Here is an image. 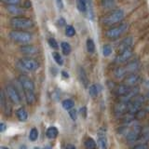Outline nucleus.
<instances>
[{
	"label": "nucleus",
	"mask_w": 149,
	"mask_h": 149,
	"mask_svg": "<svg viewBox=\"0 0 149 149\" xmlns=\"http://www.w3.org/2000/svg\"><path fill=\"white\" fill-rule=\"evenodd\" d=\"M9 37L10 39L16 43L20 44L22 46L28 45L33 40L32 34L28 32L21 31V30H13L9 33Z\"/></svg>",
	"instance_id": "1"
},
{
	"label": "nucleus",
	"mask_w": 149,
	"mask_h": 149,
	"mask_svg": "<svg viewBox=\"0 0 149 149\" xmlns=\"http://www.w3.org/2000/svg\"><path fill=\"white\" fill-rule=\"evenodd\" d=\"M139 68V63L138 62H130L127 63L124 66L118 67L115 70V77L116 78H121L124 77H127L130 74H134Z\"/></svg>",
	"instance_id": "2"
},
{
	"label": "nucleus",
	"mask_w": 149,
	"mask_h": 149,
	"mask_svg": "<svg viewBox=\"0 0 149 149\" xmlns=\"http://www.w3.org/2000/svg\"><path fill=\"white\" fill-rule=\"evenodd\" d=\"M10 25L15 30H27L34 26L32 20L24 17H14L10 20Z\"/></svg>",
	"instance_id": "3"
},
{
	"label": "nucleus",
	"mask_w": 149,
	"mask_h": 149,
	"mask_svg": "<svg viewBox=\"0 0 149 149\" xmlns=\"http://www.w3.org/2000/svg\"><path fill=\"white\" fill-rule=\"evenodd\" d=\"M124 18V11L122 9H115V10L111 11L107 15H105L102 19V22L105 25H113L116 23H118L123 20Z\"/></svg>",
	"instance_id": "4"
},
{
	"label": "nucleus",
	"mask_w": 149,
	"mask_h": 149,
	"mask_svg": "<svg viewBox=\"0 0 149 149\" xmlns=\"http://www.w3.org/2000/svg\"><path fill=\"white\" fill-rule=\"evenodd\" d=\"M143 104H144V97L138 94L136 97H134L133 99L130 102L128 114L132 116H136L138 114V112L142 109Z\"/></svg>",
	"instance_id": "5"
},
{
	"label": "nucleus",
	"mask_w": 149,
	"mask_h": 149,
	"mask_svg": "<svg viewBox=\"0 0 149 149\" xmlns=\"http://www.w3.org/2000/svg\"><path fill=\"white\" fill-rule=\"evenodd\" d=\"M128 28H129L128 23H121L118 26L110 28L109 30H107L106 36L110 39H116L122 36L128 30Z\"/></svg>",
	"instance_id": "6"
},
{
	"label": "nucleus",
	"mask_w": 149,
	"mask_h": 149,
	"mask_svg": "<svg viewBox=\"0 0 149 149\" xmlns=\"http://www.w3.org/2000/svg\"><path fill=\"white\" fill-rule=\"evenodd\" d=\"M19 66L22 69H24L26 71L33 72L38 69L39 63L37 61L32 58H22L19 61Z\"/></svg>",
	"instance_id": "7"
},
{
	"label": "nucleus",
	"mask_w": 149,
	"mask_h": 149,
	"mask_svg": "<svg viewBox=\"0 0 149 149\" xmlns=\"http://www.w3.org/2000/svg\"><path fill=\"white\" fill-rule=\"evenodd\" d=\"M122 130H125V136L128 141H136L137 139H139L142 132V128L137 124L132 125V127L123 128Z\"/></svg>",
	"instance_id": "8"
},
{
	"label": "nucleus",
	"mask_w": 149,
	"mask_h": 149,
	"mask_svg": "<svg viewBox=\"0 0 149 149\" xmlns=\"http://www.w3.org/2000/svg\"><path fill=\"white\" fill-rule=\"evenodd\" d=\"M77 9L80 12L87 13L88 18H91L93 16L92 13V5L91 0H77Z\"/></svg>",
	"instance_id": "9"
},
{
	"label": "nucleus",
	"mask_w": 149,
	"mask_h": 149,
	"mask_svg": "<svg viewBox=\"0 0 149 149\" xmlns=\"http://www.w3.org/2000/svg\"><path fill=\"white\" fill-rule=\"evenodd\" d=\"M6 93L10 100L14 104H20L21 102V96L16 91V88L11 85H8L6 87Z\"/></svg>",
	"instance_id": "10"
},
{
	"label": "nucleus",
	"mask_w": 149,
	"mask_h": 149,
	"mask_svg": "<svg viewBox=\"0 0 149 149\" xmlns=\"http://www.w3.org/2000/svg\"><path fill=\"white\" fill-rule=\"evenodd\" d=\"M129 104L130 102L120 101L116 104L114 107V113L116 116H121L125 115L126 113H128L129 110Z\"/></svg>",
	"instance_id": "11"
},
{
	"label": "nucleus",
	"mask_w": 149,
	"mask_h": 149,
	"mask_svg": "<svg viewBox=\"0 0 149 149\" xmlns=\"http://www.w3.org/2000/svg\"><path fill=\"white\" fill-rule=\"evenodd\" d=\"M19 82H20L21 86L22 87L24 91H35V84L28 77L21 76L20 77H19Z\"/></svg>",
	"instance_id": "12"
},
{
	"label": "nucleus",
	"mask_w": 149,
	"mask_h": 149,
	"mask_svg": "<svg viewBox=\"0 0 149 149\" xmlns=\"http://www.w3.org/2000/svg\"><path fill=\"white\" fill-rule=\"evenodd\" d=\"M140 81H141V77H140L138 74H130L129 76L125 77L123 84H125V85H127L130 88H133V87H136V85Z\"/></svg>",
	"instance_id": "13"
},
{
	"label": "nucleus",
	"mask_w": 149,
	"mask_h": 149,
	"mask_svg": "<svg viewBox=\"0 0 149 149\" xmlns=\"http://www.w3.org/2000/svg\"><path fill=\"white\" fill-rule=\"evenodd\" d=\"M132 49H127L123 51V52H120L118 53V55L116 56V58L115 59V63H123L128 62V61L132 58Z\"/></svg>",
	"instance_id": "14"
},
{
	"label": "nucleus",
	"mask_w": 149,
	"mask_h": 149,
	"mask_svg": "<svg viewBox=\"0 0 149 149\" xmlns=\"http://www.w3.org/2000/svg\"><path fill=\"white\" fill-rule=\"evenodd\" d=\"M20 51L24 55L32 56V55H35L37 53V49L32 45H23L21 47Z\"/></svg>",
	"instance_id": "15"
},
{
	"label": "nucleus",
	"mask_w": 149,
	"mask_h": 149,
	"mask_svg": "<svg viewBox=\"0 0 149 149\" xmlns=\"http://www.w3.org/2000/svg\"><path fill=\"white\" fill-rule=\"evenodd\" d=\"M7 11L8 13H10L13 16H21L24 13V10L22 9V8L19 7L18 5H12V6H7Z\"/></svg>",
	"instance_id": "16"
},
{
	"label": "nucleus",
	"mask_w": 149,
	"mask_h": 149,
	"mask_svg": "<svg viewBox=\"0 0 149 149\" xmlns=\"http://www.w3.org/2000/svg\"><path fill=\"white\" fill-rule=\"evenodd\" d=\"M98 141L102 149H107V139H106V133L105 130L101 129L98 132Z\"/></svg>",
	"instance_id": "17"
},
{
	"label": "nucleus",
	"mask_w": 149,
	"mask_h": 149,
	"mask_svg": "<svg viewBox=\"0 0 149 149\" xmlns=\"http://www.w3.org/2000/svg\"><path fill=\"white\" fill-rule=\"evenodd\" d=\"M132 90V88L127 86V85H125V84H121V85H118V86H116V88L114 90V92L116 93L118 96H120V97H122L124 95H126L127 93Z\"/></svg>",
	"instance_id": "18"
},
{
	"label": "nucleus",
	"mask_w": 149,
	"mask_h": 149,
	"mask_svg": "<svg viewBox=\"0 0 149 149\" xmlns=\"http://www.w3.org/2000/svg\"><path fill=\"white\" fill-rule=\"evenodd\" d=\"M132 45V37H127L123 41H121L120 45L118 46V52H123V51L130 49Z\"/></svg>",
	"instance_id": "19"
},
{
	"label": "nucleus",
	"mask_w": 149,
	"mask_h": 149,
	"mask_svg": "<svg viewBox=\"0 0 149 149\" xmlns=\"http://www.w3.org/2000/svg\"><path fill=\"white\" fill-rule=\"evenodd\" d=\"M1 104H2V107H3V110L5 112V114L9 116L11 113V110H10V106L8 105V102L6 100V97H5V93L4 91L1 92Z\"/></svg>",
	"instance_id": "20"
},
{
	"label": "nucleus",
	"mask_w": 149,
	"mask_h": 149,
	"mask_svg": "<svg viewBox=\"0 0 149 149\" xmlns=\"http://www.w3.org/2000/svg\"><path fill=\"white\" fill-rule=\"evenodd\" d=\"M100 91H101V86L98 85V84H93V85H91L90 88H88V93H90V95L92 97L98 96Z\"/></svg>",
	"instance_id": "21"
},
{
	"label": "nucleus",
	"mask_w": 149,
	"mask_h": 149,
	"mask_svg": "<svg viewBox=\"0 0 149 149\" xmlns=\"http://www.w3.org/2000/svg\"><path fill=\"white\" fill-rule=\"evenodd\" d=\"M24 95H25V99L29 104H33L36 102V95L34 91H24Z\"/></svg>",
	"instance_id": "22"
},
{
	"label": "nucleus",
	"mask_w": 149,
	"mask_h": 149,
	"mask_svg": "<svg viewBox=\"0 0 149 149\" xmlns=\"http://www.w3.org/2000/svg\"><path fill=\"white\" fill-rule=\"evenodd\" d=\"M139 140L142 143L148 141V140H149V128L146 127V128L142 129V132H141V134H140Z\"/></svg>",
	"instance_id": "23"
},
{
	"label": "nucleus",
	"mask_w": 149,
	"mask_h": 149,
	"mask_svg": "<svg viewBox=\"0 0 149 149\" xmlns=\"http://www.w3.org/2000/svg\"><path fill=\"white\" fill-rule=\"evenodd\" d=\"M17 116H18L19 120L25 121L28 118V113L24 108H20L17 110Z\"/></svg>",
	"instance_id": "24"
},
{
	"label": "nucleus",
	"mask_w": 149,
	"mask_h": 149,
	"mask_svg": "<svg viewBox=\"0 0 149 149\" xmlns=\"http://www.w3.org/2000/svg\"><path fill=\"white\" fill-rule=\"evenodd\" d=\"M58 135V130L55 127H49L47 130V136L49 139H54L57 137Z\"/></svg>",
	"instance_id": "25"
},
{
	"label": "nucleus",
	"mask_w": 149,
	"mask_h": 149,
	"mask_svg": "<svg viewBox=\"0 0 149 149\" xmlns=\"http://www.w3.org/2000/svg\"><path fill=\"white\" fill-rule=\"evenodd\" d=\"M78 74H79V78H80L82 84L85 87H87L88 86V77H87V74H86L85 71H84L82 68H79Z\"/></svg>",
	"instance_id": "26"
},
{
	"label": "nucleus",
	"mask_w": 149,
	"mask_h": 149,
	"mask_svg": "<svg viewBox=\"0 0 149 149\" xmlns=\"http://www.w3.org/2000/svg\"><path fill=\"white\" fill-rule=\"evenodd\" d=\"M61 48H62V50H63V53L64 55H69L71 53V46H70L69 43L67 42H62V44H61Z\"/></svg>",
	"instance_id": "27"
},
{
	"label": "nucleus",
	"mask_w": 149,
	"mask_h": 149,
	"mask_svg": "<svg viewBox=\"0 0 149 149\" xmlns=\"http://www.w3.org/2000/svg\"><path fill=\"white\" fill-rule=\"evenodd\" d=\"M86 45H87V50L88 52L90 53H93L95 51V44L93 40L91 38H88L87 42H86Z\"/></svg>",
	"instance_id": "28"
},
{
	"label": "nucleus",
	"mask_w": 149,
	"mask_h": 149,
	"mask_svg": "<svg viewBox=\"0 0 149 149\" xmlns=\"http://www.w3.org/2000/svg\"><path fill=\"white\" fill-rule=\"evenodd\" d=\"M84 144L86 149H96V143L92 138H88Z\"/></svg>",
	"instance_id": "29"
},
{
	"label": "nucleus",
	"mask_w": 149,
	"mask_h": 149,
	"mask_svg": "<svg viewBox=\"0 0 149 149\" xmlns=\"http://www.w3.org/2000/svg\"><path fill=\"white\" fill-rule=\"evenodd\" d=\"M37 137H38V130H37V129H36V128H33L30 130V133H29V139H30V141H32V142L36 141Z\"/></svg>",
	"instance_id": "30"
},
{
	"label": "nucleus",
	"mask_w": 149,
	"mask_h": 149,
	"mask_svg": "<svg viewBox=\"0 0 149 149\" xmlns=\"http://www.w3.org/2000/svg\"><path fill=\"white\" fill-rule=\"evenodd\" d=\"M65 35L69 37H72L76 35V30H74V28L71 25H67L66 28H65Z\"/></svg>",
	"instance_id": "31"
},
{
	"label": "nucleus",
	"mask_w": 149,
	"mask_h": 149,
	"mask_svg": "<svg viewBox=\"0 0 149 149\" xmlns=\"http://www.w3.org/2000/svg\"><path fill=\"white\" fill-rule=\"evenodd\" d=\"M63 107L65 110H70L74 107V102L72 100H64L63 102Z\"/></svg>",
	"instance_id": "32"
},
{
	"label": "nucleus",
	"mask_w": 149,
	"mask_h": 149,
	"mask_svg": "<svg viewBox=\"0 0 149 149\" xmlns=\"http://www.w3.org/2000/svg\"><path fill=\"white\" fill-rule=\"evenodd\" d=\"M52 57H53L55 62L57 63L59 65H63V59L62 56H61L60 53H58V52H53L52 53Z\"/></svg>",
	"instance_id": "33"
},
{
	"label": "nucleus",
	"mask_w": 149,
	"mask_h": 149,
	"mask_svg": "<svg viewBox=\"0 0 149 149\" xmlns=\"http://www.w3.org/2000/svg\"><path fill=\"white\" fill-rule=\"evenodd\" d=\"M102 6L105 8H112L115 6V0H102Z\"/></svg>",
	"instance_id": "34"
},
{
	"label": "nucleus",
	"mask_w": 149,
	"mask_h": 149,
	"mask_svg": "<svg viewBox=\"0 0 149 149\" xmlns=\"http://www.w3.org/2000/svg\"><path fill=\"white\" fill-rule=\"evenodd\" d=\"M112 53V47L110 45H104L102 48V54L104 56H109Z\"/></svg>",
	"instance_id": "35"
},
{
	"label": "nucleus",
	"mask_w": 149,
	"mask_h": 149,
	"mask_svg": "<svg viewBox=\"0 0 149 149\" xmlns=\"http://www.w3.org/2000/svg\"><path fill=\"white\" fill-rule=\"evenodd\" d=\"M2 2L7 6H12V5H19L21 3V0H2Z\"/></svg>",
	"instance_id": "36"
},
{
	"label": "nucleus",
	"mask_w": 149,
	"mask_h": 149,
	"mask_svg": "<svg viewBox=\"0 0 149 149\" xmlns=\"http://www.w3.org/2000/svg\"><path fill=\"white\" fill-rule=\"evenodd\" d=\"M48 43H49V45L51 47V48H53V49H58V48H59L57 41H56V40L53 38V37H50V38H49Z\"/></svg>",
	"instance_id": "37"
},
{
	"label": "nucleus",
	"mask_w": 149,
	"mask_h": 149,
	"mask_svg": "<svg viewBox=\"0 0 149 149\" xmlns=\"http://www.w3.org/2000/svg\"><path fill=\"white\" fill-rule=\"evenodd\" d=\"M69 116H70V118H71L73 120H76L77 118V110L76 109H70L69 110Z\"/></svg>",
	"instance_id": "38"
},
{
	"label": "nucleus",
	"mask_w": 149,
	"mask_h": 149,
	"mask_svg": "<svg viewBox=\"0 0 149 149\" xmlns=\"http://www.w3.org/2000/svg\"><path fill=\"white\" fill-rule=\"evenodd\" d=\"M132 149H149V146L146 143H140L138 146H135Z\"/></svg>",
	"instance_id": "39"
},
{
	"label": "nucleus",
	"mask_w": 149,
	"mask_h": 149,
	"mask_svg": "<svg viewBox=\"0 0 149 149\" xmlns=\"http://www.w3.org/2000/svg\"><path fill=\"white\" fill-rule=\"evenodd\" d=\"M23 7H24V8H30L32 7V2L30 0H25L23 2Z\"/></svg>",
	"instance_id": "40"
},
{
	"label": "nucleus",
	"mask_w": 149,
	"mask_h": 149,
	"mask_svg": "<svg viewBox=\"0 0 149 149\" xmlns=\"http://www.w3.org/2000/svg\"><path fill=\"white\" fill-rule=\"evenodd\" d=\"M58 25L59 26H63L64 24H65V21H64V19H63V18H60L59 20H58Z\"/></svg>",
	"instance_id": "41"
},
{
	"label": "nucleus",
	"mask_w": 149,
	"mask_h": 149,
	"mask_svg": "<svg viewBox=\"0 0 149 149\" xmlns=\"http://www.w3.org/2000/svg\"><path fill=\"white\" fill-rule=\"evenodd\" d=\"M6 124L5 123H0V132H4L5 130H6Z\"/></svg>",
	"instance_id": "42"
},
{
	"label": "nucleus",
	"mask_w": 149,
	"mask_h": 149,
	"mask_svg": "<svg viewBox=\"0 0 149 149\" xmlns=\"http://www.w3.org/2000/svg\"><path fill=\"white\" fill-rule=\"evenodd\" d=\"M57 4H58V7L60 8H62L63 7V0H57Z\"/></svg>",
	"instance_id": "43"
},
{
	"label": "nucleus",
	"mask_w": 149,
	"mask_h": 149,
	"mask_svg": "<svg viewBox=\"0 0 149 149\" xmlns=\"http://www.w3.org/2000/svg\"><path fill=\"white\" fill-rule=\"evenodd\" d=\"M65 149H77V148L74 147V146H72V144H68V146L65 147Z\"/></svg>",
	"instance_id": "44"
},
{
	"label": "nucleus",
	"mask_w": 149,
	"mask_h": 149,
	"mask_svg": "<svg viewBox=\"0 0 149 149\" xmlns=\"http://www.w3.org/2000/svg\"><path fill=\"white\" fill-rule=\"evenodd\" d=\"M62 74H63V76L65 78H68V77H69V74L65 73V71H63V72H62Z\"/></svg>",
	"instance_id": "45"
},
{
	"label": "nucleus",
	"mask_w": 149,
	"mask_h": 149,
	"mask_svg": "<svg viewBox=\"0 0 149 149\" xmlns=\"http://www.w3.org/2000/svg\"><path fill=\"white\" fill-rule=\"evenodd\" d=\"M20 149H27V148H26L25 146H22L20 147Z\"/></svg>",
	"instance_id": "46"
},
{
	"label": "nucleus",
	"mask_w": 149,
	"mask_h": 149,
	"mask_svg": "<svg viewBox=\"0 0 149 149\" xmlns=\"http://www.w3.org/2000/svg\"><path fill=\"white\" fill-rule=\"evenodd\" d=\"M1 149H8V147H5V146H1Z\"/></svg>",
	"instance_id": "47"
},
{
	"label": "nucleus",
	"mask_w": 149,
	"mask_h": 149,
	"mask_svg": "<svg viewBox=\"0 0 149 149\" xmlns=\"http://www.w3.org/2000/svg\"><path fill=\"white\" fill-rule=\"evenodd\" d=\"M45 149H51V148H50V147H49V146H48V147H46V148H45Z\"/></svg>",
	"instance_id": "48"
},
{
	"label": "nucleus",
	"mask_w": 149,
	"mask_h": 149,
	"mask_svg": "<svg viewBox=\"0 0 149 149\" xmlns=\"http://www.w3.org/2000/svg\"><path fill=\"white\" fill-rule=\"evenodd\" d=\"M35 149H40V148H37V147H36V148H35Z\"/></svg>",
	"instance_id": "49"
}]
</instances>
